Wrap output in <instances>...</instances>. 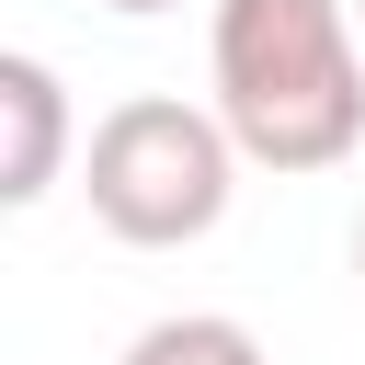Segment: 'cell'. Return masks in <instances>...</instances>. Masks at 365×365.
Returning a JSON list of instances; mask_svg holds the SVG:
<instances>
[{"label": "cell", "mask_w": 365, "mask_h": 365, "mask_svg": "<svg viewBox=\"0 0 365 365\" xmlns=\"http://www.w3.org/2000/svg\"><path fill=\"white\" fill-rule=\"evenodd\" d=\"M217 125L251 171H342L365 148V34L354 0H217L205 11Z\"/></svg>", "instance_id": "cell-1"}, {"label": "cell", "mask_w": 365, "mask_h": 365, "mask_svg": "<svg viewBox=\"0 0 365 365\" xmlns=\"http://www.w3.org/2000/svg\"><path fill=\"white\" fill-rule=\"evenodd\" d=\"M80 194L125 251H194L240 194V137L217 125V103L125 91L80 148Z\"/></svg>", "instance_id": "cell-2"}, {"label": "cell", "mask_w": 365, "mask_h": 365, "mask_svg": "<svg viewBox=\"0 0 365 365\" xmlns=\"http://www.w3.org/2000/svg\"><path fill=\"white\" fill-rule=\"evenodd\" d=\"M0 125H11V148H0V205H46V194H57V160H68V80H57L34 46L0 57Z\"/></svg>", "instance_id": "cell-3"}, {"label": "cell", "mask_w": 365, "mask_h": 365, "mask_svg": "<svg viewBox=\"0 0 365 365\" xmlns=\"http://www.w3.org/2000/svg\"><path fill=\"white\" fill-rule=\"evenodd\" d=\"M114 365H262V342H251L228 308H171V319H148Z\"/></svg>", "instance_id": "cell-4"}, {"label": "cell", "mask_w": 365, "mask_h": 365, "mask_svg": "<svg viewBox=\"0 0 365 365\" xmlns=\"http://www.w3.org/2000/svg\"><path fill=\"white\" fill-rule=\"evenodd\" d=\"M103 11H125V23H148V11H182V0H103Z\"/></svg>", "instance_id": "cell-5"}, {"label": "cell", "mask_w": 365, "mask_h": 365, "mask_svg": "<svg viewBox=\"0 0 365 365\" xmlns=\"http://www.w3.org/2000/svg\"><path fill=\"white\" fill-rule=\"evenodd\" d=\"M354 285H365V217H354Z\"/></svg>", "instance_id": "cell-6"}, {"label": "cell", "mask_w": 365, "mask_h": 365, "mask_svg": "<svg viewBox=\"0 0 365 365\" xmlns=\"http://www.w3.org/2000/svg\"><path fill=\"white\" fill-rule=\"evenodd\" d=\"M354 34H365V0H354Z\"/></svg>", "instance_id": "cell-7"}]
</instances>
